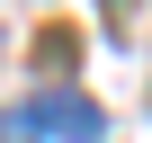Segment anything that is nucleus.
Segmentation results:
<instances>
[{
  "mask_svg": "<svg viewBox=\"0 0 152 143\" xmlns=\"http://www.w3.org/2000/svg\"><path fill=\"white\" fill-rule=\"evenodd\" d=\"M99 143L107 134V116L81 98V90H54V98H27V107H9L0 116V143Z\"/></svg>",
  "mask_w": 152,
  "mask_h": 143,
  "instance_id": "1",
  "label": "nucleus"
}]
</instances>
